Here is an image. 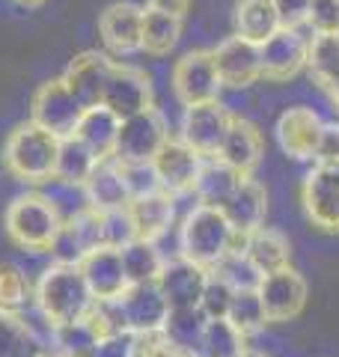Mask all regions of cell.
<instances>
[{"mask_svg": "<svg viewBox=\"0 0 339 357\" xmlns=\"http://www.w3.org/2000/svg\"><path fill=\"white\" fill-rule=\"evenodd\" d=\"M206 316L199 312V307H190V310H170L167 316V325H164V333L176 345H182V349L194 351L197 354V345H199V337L202 331H206Z\"/></svg>", "mask_w": 339, "mask_h": 357, "instance_id": "cell-39", "label": "cell"}, {"mask_svg": "<svg viewBox=\"0 0 339 357\" xmlns=\"http://www.w3.org/2000/svg\"><path fill=\"white\" fill-rule=\"evenodd\" d=\"M119 126H122V119L113 114V110H107L105 105H96V107H86L81 114V122H77V128H75V137L81 140L98 161H105V158H113Z\"/></svg>", "mask_w": 339, "mask_h": 357, "instance_id": "cell-24", "label": "cell"}, {"mask_svg": "<svg viewBox=\"0 0 339 357\" xmlns=\"http://www.w3.org/2000/svg\"><path fill=\"white\" fill-rule=\"evenodd\" d=\"M232 114L214 102V105H197V107H185L182 116V140L185 146H190L202 161L206 158H218L220 143L226 137Z\"/></svg>", "mask_w": 339, "mask_h": 357, "instance_id": "cell-14", "label": "cell"}, {"mask_svg": "<svg viewBox=\"0 0 339 357\" xmlns=\"http://www.w3.org/2000/svg\"><path fill=\"white\" fill-rule=\"evenodd\" d=\"M214 274H220L223 280L235 289V292H244V289H256L259 280H262V274H259L256 268L250 265V259H247L244 253H229L218 268H214Z\"/></svg>", "mask_w": 339, "mask_h": 357, "instance_id": "cell-41", "label": "cell"}, {"mask_svg": "<svg viewBox=\"0 0 339 357\" xmlns=\"http://www.w3.org/2000/svg\"><path fill=\"white\" fill-rule=\"evenodd\" d=\"M21 3H27V6H36V3H42V0H21Z\"/></svg>", "mask_w": 339, "mask_h": 357, "instance_id": "cell-51", "label": "cell"}, {"mask_svg": "<svg viewBox=\"0 0 339 357\" xmlns=\"http://www.w3.org/2000/svg\"><path fill=\"white\" fill-rule=\"evenodd\" d=\"M247 345L250 342L226 319H209L197 345V357H241Z\"/></svg>", "mask_w": 339, "mask_h": 357, "instance_id": "cell-34", "label": "cell"}, {"mask_svg": "<svg viewBox=\"0 0 339 357\" xmlns=\"http://www.w3.org/2000/svg\"><path fill=\"white\" fill-rule=\"evenodd\" d=\"M167 140H170V131L164 116L155 107H149L137 116L122 119L113 158L119 164H152Z\"/></svg>", "mask_w": 339, "mask_h": 357, "instance_id": "cell-9", "label": "cell"}, {"mask_svg": "<svg viewBox=\"0 0 339 357\" xmlns=\"http://www.w3.org/2000/svg\"><path fill=\"white\" fill-rule=\"evenodd\" d=\"M119 253H122V268H126L128 286L155 283L158 274H161V268H164V262H167V256L158 250V244L155 241H143V238L128 241Z\"/></svg>", "mask_w": 339, "mask_h": 357, "instance_id": "cell-29", "label": "cell"}, {"mask_svg": "<svg viewBox=\"0 0 339 357\" xmlns=\"http://www.w3.org/2000/svg\"><path fill=\"white\" fill-rule=\"evenodd\" d=\"M241 357H271V354H268L265 349H259V345H253V342H250V345L244 349V354H241Z\"/></svg>", "mask_w": 339, "mask_h": 357, "instance_id": "cell-49", "label": "cell"}, {"mask_svg": "<svg viewBox=\"0 0 339 357\" xmlns=\"http://www.w3.org/2000/svg\"><path fill=\"white\" fill-rule=\"evenodd\" d=\"M282 27L274 0H239L235 3V36L265 45Z\"/></svg>", "mask_w": 339, "mask_h": 357, "instance_id": "cell-28", "label": "cell"}, {"mask_svg": "<svg viewBox=\"0 0 339 357\" xmlns=\"http://www.w3.org/2000/svg\"><path fill=\"white\" fill-rule=\"evenodd\" d=\"M235 229L226 220L223 208L211 206H190L185 218L179 220V256L214 271L232 250Z\"/></svg>", "mask_w": 339, "mask_h": 357, "instance_id": "cell-2", "label": "cell"}, {"mask_svg": "<svg viewBox=\"0 0 339 357\" xmlns=\"http://www.w3.org/2000/svg\"><path fill=\"white\" fill-rule=\"evenodd\" d=\"M155 173L158 178H161V188L167 194H173V197H194V182H197V176H199V167H202V158L199 155L185 146L182 140H173L170 137L164 143V149L155 155Z\"/></svg>", "mask_w": 339, "mask_h": 357, "instance_id": "cell-17", "label": "cell"}, {"mask_svg": "<svg viewBox=\"0 0 339 357\" xmlns=\"http://www.w3.org/2000/svg\"><path fill=\"white\" fill-rule=\"evenodd\" d=\"M176 98L185 107H197V105H214L220 98V77L214 69V57L211 51H188L176 60L173 75H170Z\"/></svg>", "mask_w": 339, "mask_h": 357, "instance_id": "cell-8", "label": "cell"}, {"mask_svg": "<svg viewBox=\"0 0 339 357\" xmlns=\"http://www.w3.org/2000/svg\"><path fill=\"white\" fill-rule=\"evenodd\" d=\"M262 155H265L262 131H259L250 119L232 116L229 128H226V137L220 143L218 161L232 167V170L241 173V176H253V170L262 164Z\"/></svg>", "mask_w": 339, "mask_h": 357, "instance_id": "cell-19", "label": "cell"}, {"mask_svg": "<svg viewBox=\"0 0 339 357\" xmlns=\"http://www.w3.org/2000/svg\"><path fill=\"white\" fill-rule=\"evenodd\" d=\"M226 220L232 223L235 232H244L250 236L259 227H265L268 218V191L256 182L253 176H244L241 185L235 188V194L229 197V203L223 206Z\"/></svg>", "mask_w": 339, "mask_h": 357, "instance_id": "cell-23", "label": "cell"}, {"mask_svg": "<svg viewBox=\"0 0 339 357\" xmlns=\"http://www.w3.org/2000/svg\"><path fill=\"white\" fill-rule=\"evenodd\" d=\"M77 268H81L84 280L96 301H116L128 289V277H126V268H122V253L116 248H96L84 253Z\"/></svg>", "mask_w": 339, "mask_h": 357, "instance_id": "cell-18", "label": "cell"}, {"mask_svg": "<svg viewBox=\"0 0 339 357\" xmlns=\"http://www.w3.org/2000/svg\"><path fill=\"white\" fill-rule=\"evenodd\" d=\"M98 158L77 137H66L60 140V152H56V167H54V178L69 185H86V178L93 176Z\"/></svg>", "mask_w": 339, "mask_h": 357, "instance_id": "cell-33", "label": "cell"}, {"mask_svg": "<svg viewBox=\"0 0 339 357\" xmlns=\"http://www.w3.org/2000/svg\"><path fill=\"white\" fill-rule=\"evenodd\" d=\"M137 357H197V354L176 345L164 331H158V333L137 337Z\"/></svg>", "mask_w": 339, "mask_h": 357, "instance_id": "cell-43", "label": "cell"}, {"mask_svg": "<svg viewBox=\"0 0 339 357\" xmlns=\"http://www.w3.org/2000/svg\"><path fill=\"white\" fill-rule=\"evenodd\" d=\"M241 173H235L232 167H226L218 158H206L199 167V176L194 182V203L197 206H211L223 208L229 203V197L235 194V188L241 185Z\"/></svg>", "mask_w": 339, "mask_h": 357, "instance_id": "cell-27", "label": "cell"}, {"mask_svg": "<svg viewBox=\"0 0 339 357\" xmlns=\"http://www.w3.org/2000/svg\"><path fill=\"white\" fill-rule=\"evenodd\" d=\"M39 194L48 199L51 208L60 215L63 223L89 208V199H86L84 185H69V182H60V178H48V182L39 185Z\"/></svg>", "mask_w": 339, "mask_h": 357, "instance_id": "cell-38", "label": "cell"}, {"mask_svg": "<svg viewBox=\"0 0 339 357\" xmlns=\"http://www.w3.org/2000/svg\"><path fill=\"white\" fill-rule=\"evenodd\" d=\"M126 211L131 218L134 236L143 238V241H155L158 244L170 229L179 227L176 223V218H179V197L167 194V191L131 199V203L126 206Z\"/></svg>", "mask_w": 339, "mask_h": 357, "instance_id": "cell-20", "label": "cell"}, {"mask_svg": "<svg viewBox=\"0 0 339 357\" xmlns=\"http://www.w3.org/2000/svg\"><path fill=\"white\" fill-rule=\"evenodd\" d=\"M96 304L93 292L84 280L77 262H51L45 265L33 283V307L51 328L81 321Z\"/></svg>", "mask_w": 339, "mask_h": 357, "instance_id": "cell-1", "label": "cell"}, {"mask_svg": "<svg viewBox=\"0 0 339 357\" xmlns=\"http://www.w3.org/2000/svg\"><path fill=\"white\" fill-rule=\"evenodd\" d=\"M33 277L15 262H0V310L24 312L33 307Z\"/></svg>", "mask_w": 339, "mask_h": 357, "instance_id": "cell-36", "label": "cell"}, {"mask_svg": "<svg viewBox=\"0 0 339 357\" xmlns=\"http://www.w3.org/2000/svg\"><path fill=\"white\" fill-rule=\"evenodd\" d=\"M45 342L33 331L24 316L0 310V357H39Z\"/></svg>", "mask_w": 339, "mask_h": 357, "instance_id": "cell-30", "label": "cell"}, {"mask_svg": "<svg viewBox=\"0 0 339 357\" xmlns=\"http://www.w3.org/2000/svg\"><path fill=\"white\" fill-rule=\"evenodd\" d=\"M98 36L113 54L140 51L143 36V9L134 3H113L98 18Z\"/></svg>", "mask_w": 339, "mask_h": 357, "instance_id": "cell-22", "label": "cell"}, {"mask_svg": "<svg viewBox=\"0 0 339 357\" xmlns=\"http://www.w3.org/2000/svg\"><path fill=\"white\" fill-rule=\"evenodd\" d=\"M206 280H209V271L202 265L185 259V256H167L155 283L167 298L170 310H190V307H199Z\"/></svg>", "mask_w": 339, "mask_h": 357, "instance_id": "cell-16", "label": "cell"}, {"mask_svg": "<svg viewBox=\"0 0 339 357\" xmlns=\"http://www.w3.org/2000/svg\"><path fill=\"white\" fill-rule=\"evenodd\" d=\"M39 357H56V354H51V351H42V354H39Z\"/></svg>", "mask_w": 339, "mask_h": 357, "instance_id": "cell-52", "label": "cell"}, {"mask_svg": "<svg viewBox=\"0 0 339 357\" xmlns=\"http://www.w3.org/2000/svg\"><path fill=\"white\" fill-rule=\"evenodd\" d=\"M116 310L122 316V325L134 337H146V333L164 331L170 304L161 295L158 283H143V286H128L126 292L116 298Z\"/></svg>", "mask_w": 339, "mask_h": 357, "instance_id": "cell-11", "label": "cell"}, {"mask_svg": "<svg viewBox=\"0 0 339 357\" xmlns=\"http://www.w3.org/2000/svg\"><path fill=\"white\" fill-rule=\"evenodd\" d=\"M3 229L18 250L33 256H42V253L51 256L54 241L63 229V220L51 208L48 199L36 191V194H21L6 206Z\"/></svg>", "mask_w": 339, "mask_h": 357, "instance_id": "cell-3", "label": "cell"}, {"mask_svg": "<svg viewBox=\"0 0 339 357\" xmlns=\"http://www.w3.org/2000/svg\"><path fill=\"white\" fill-rule=\"evenodd\" d=\"M110 66H113V60H107L105 54H98V51L77 54V57L66 66L63 84L69 86V93L77 98V105L84 110L101 105V93H105Z\"/></svg>", "mask_w": 339, "mask_h": 357, "instance_id": "cell-21", "label": "cell"}, {"mask_svg": "<svg viewBox=\"0 0 339 357\" xmlns=\"http://www.w3.org/2000/svg\"><path fill=\"white\" fill-rule=\"evenodd\" d=\"M81 114H84V107L77 105V98L69 93L63 77H51V81L39 84V89L30 98V122L60 140L75 137Z\"/></svg>", "mask_w": 339, "mask_h": 357, "instance_id": "cell-7", "label": "cell"}, {"mask_svg": "<svg viewBox=\"0 0 339 357\" xmlns=\"http://www.w3.org/2000/svg\"><path fill=\"white\" fill-rule=\"evenodd\" d=\"M307 69L315 84L331 89L339 84V33H315L310 36Z\"/></svg>", "mask_w": 339, "mask_h": 357, "instance_id": "cell-32", "label": "cell"}, {"mask_svg": "<svg viewBox=\"0 0 339 357\" xmlns=\"http://www.w3.org/2000/svg\"><path fill=\"white\" fill-rule=\"evenodd\" d=\"M327 93H331V98H333V105L339 107V84H336V86H331V89H327Z\"/></svg>", "mask_w": 339, "mask_h": 357, "instance_id": "cell-50", "label": "cell"}, {"mask_svg": "<svg viewBox=\"0 0 339 357\" xmlns=\"http://www.w3.org/2000/svg\"><path fill=\"white\" fill-rule=\"evenodd\" d=\"M315 161H339V122H324Z\"/></svg>", "mask_w": 339, "mask_h": 357, "instance_id": "cell-47", "label": "cell"}, {"mask_svg": "<svg viewBox=\"0 0 339 357\" xmlns=\"http://www.w3.org/2000/svg\"><path fill=\"white\" fill-rule=\"evenodd\" d=\"M312 0H274V9L282 21V27H303L307 24Z\"/></svg>", "mask_w": 339, "mask_h": 357, "instance_id": "cell-46", "label": "cell"}, {"mask_svg": "<svg viewBox=\"0 0 339 357\" xmlns=\"http://www.w3.org/2000/svg\"><path fill=\"white\" fill-rule=\"evenodd\" d=\"M149 9L155 13H167L173 18H185L190 9V0H149Z\"/></svg>", "mask_w": 339, "mask_h": 357, "instance_id": "cell-48", "label": "cell"}, {"mask_svg": "<svg viewBox=\"0 0 339 357\" xmlns=\"http://www.w3.org/2000/svg\"><path fill=\"white\" fill-rule=\"evenodd\" d=\"M232 298H235V289L226 283L220 274L209 271L206 289H202V298H199V312L206 319H226L229 316V307H232Z\"/></svg>", "mask_w": 339, "mask_h": 357, "instance_id": "cell-40", "label": "cell"}, {"mask_svg": "<svg viewBox=\"0 0 339 357\" xmlns=\"http://www.w3.org/2000/svg\"><path fill=\"white\" fill-rule=\"evenodd\" d=\"M244 256L259 274H274L292 265V241L280 229L259 227L244 238Z\"/></svg>", "mask_w": 339, "mask_h": 357, "instance_id": "cell-26", "label": "cell"}, {"mask_svg": "<svg viewBox=\"0 0 339 357\" xmlns=\"http://www.w3.org/2000/svg\"><path fill=\"white\" fill-rule=\"evenodd\" d=\"M211 57H214V69H218L220 84L229 89L253 86L259 77H262V54H259V45L247 42L241 36L223 39L218 48L211 51Z\"/></svg>", "mask_w": 339, "mask_h": 357, "instance_id": "cell-15", "label": "cell"}, {"mask_svg": "<svg viewBox=\"0 0 339 357\" xmlns=\"http://www.w3.org/2000/svg\"><path fill=\"white\" fill-rule=\"evenodd\" d=\"M259 301H262L268 325H289L295 321L310 301V283L298 268H282V271L265 274L256 286Z\"/></svg>", "mask_w": 339, "mask_h": 357, "instance_id": "cell-6", "label": "cell"}, {"mask_svg": "<svg viewBox=\"0 0 339 357\" xmlns=\"http://www.w3.org/2000/svg\"><path fill=\"white\" fill-rule=\"evenodd\" d=\"M93 357H137V337L128 331L113 333V337L101 340Z\"/></svg>", "mask_w": 339, "mask_h": 357, "instance_id": "cell-45", "label": "cell"}, {"mask_svg": "<svg viewBox=\"0 0 339 357\" xmlns=\"http://www.w3.org/2000/svg\"><path fill=\"white\" fill-rule=\"evenodd\" d=\"M307 51L310 39L301 33V27H280L265 45H259L262 77L271 84L292 81L301 69H307Z\"/></svg>", "mask_w": 339, "mask_h": 357, "instance_id": "cell-12", "label": "cell"}, {"mask_svg": "<svg viewBox=\"0 0 339 357\" xmlns=\"http://www.w3.org/2000/svg\"><path fill=\"white\" fill-rule=\"evenodd\" d=\"M98 349V337L86 321H69V325H56L51 331L48 351L56 357H93Z\"/></svg>", "mask_w": 339, "mask_h": 357, "instance_id": "cell-35", "label": "cell"}, {"mask_svg": "<svg viewBox=\"0 0 339 357\" xmlns=\"http://www.w3.org/2000/svg\"><path fill=\"white\" fill-rule=\"evenodd\" d=\"M303 215L319 232L339 236V161H315L301 185Z\"/></svg>", "mask_w": 339, "mask_h": 357, "instance_id": "cell-5", "label": "cell"}, {"mask_svg": "<svg viewBox=\"0 0 339 357\" xmlns=\"http://www.w3.org/2000/svg\"><path fill=\"white\" fill-rule=\"evenodd\" d=\"M274 131H277L280 149L286 152L289 158H295V161H315L324 122H322V116L315 114L312 107L295 105V107H286L280 114Z\"/></svg>", "mask_w": 339, "mask_h": 357, "instance_id": "cell-13", "label": "cell"}, {"mask_svg": "<svg viewBox=\"0 0 339 357\" xmlns=\"http://www.w3.org/2000/svg\"><path fill=\"white\" fill-rule=\"evenodd\" d=\"M226 321H229V325L239 331L247 342H253V337H259V333L268 328V319H265V310H262V301H259L256 289L235 292Z\"/></svg>", "mask_w": 339, "mask_h": 357, "instance_id": "cell-37", "label": "cell"}, {"mask_svg": "<svg viewBox=\"0 0 339 357\" xmlns=\"http://www.w3.org/2000/svg\"><path fill=\"white\" fill-rule=\"evenodd\" d=\"M101 105L113 110L119 119H128V116H137L143 110H149L152 107L149 75L143 69H134V66L113 63L107 72L105 93H101Z\"/></svg>", "mask_w": 339, "mask_h": 357, "instance_id": "cell-10", "label": "cell"}, {"mask_svg": "<svg viewBox=\"0 0 339 357\" xmlns=\"http://www.w3.org/2000/svg\"><path fill=\"white\" fill-rule=\"evenodd\" d=\"M307 27L312 33H339V0H312Z\"/></svg>", "mask_w": 339, "mask_h": 357, "instance_id": "cell-44", "label": "cell"}, {"mask_svg": "<svg viewBox=\"0 0 339 357\" xmlns=\"http://www.w3.org/2000/svg\"><path fill=\"white\" fill-rule=\"evenodd\" d=\"M182 39V18H173L167 13H155V9H143V36L140 48L152 57H167L170 51Z\"/></svg>", "mask_w": 339, "mask_h": 357, "instance_id": "cell-31", "label": "cell"}, {"mask_svg": "<svg viewBox=\"0 0 339 357\" xmlns=\"http://www.w3.org/2000/svg\"><path fill=\"white\" fill-rule=\"evenodd\" d=\"M119 170H122V182H126V191L131 199L152 197L158 191H164L161 178H158L152 164H119Z\"/></svg>", "mask_w": 339, "mask_h": 357, "instance_id": "cell-42", "label": "cell"}, {"mask_svg": "<svg viewBox=\"0 0 339 357\" xmlns=\"http://www.w3.org/2000/svg\"><path fill=\"white\" fill-rule=\"evenodd\" d=\"M56 152H60V137L42 131L39 126H33L27 119L9 131L0 158H3V170L13 173L18 182L42 185L48 178H54Z\"/></svg>", "mask_w": 339, "mask_h": 357, "instance_id": "cell-4", "label": "cell"}, {"mask_svg": "<svg viewBox=\"0 0 339 357\" xmlns=\"http://www.w3.org/2000/svg\"><path fill=\"white\" fill-rule=\"evenodd\" d=\"M84 191H86V199H89V208H96V211H119V208H126L131 203L116 158L98 161L93 176L86 178Z\"/></svg>", "mask_w": 339, "mask_h": 357, "instance_id": "cell-25", "label": "cell"}]
</instances>
